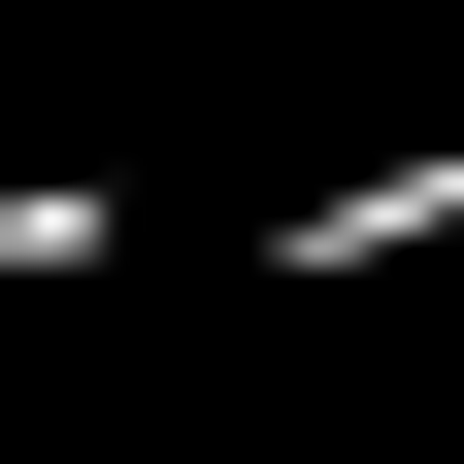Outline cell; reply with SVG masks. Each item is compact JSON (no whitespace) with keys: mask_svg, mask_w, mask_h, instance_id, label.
<instances>
[{"mask_svg":"<svg viewBox=\"0 0 464 464\" xmlns=\"http://www.w3.org/2000/svg\"><path fill=\"white\" fill-rule=\"evenodd\" d=\"M431 232H464V133H398V166H332V199L266 232V266H431Z\"/></svg>","mask_w":464,"mask_h":464,"instance_id":"cell-1","label":"cell"}]
</instances>
